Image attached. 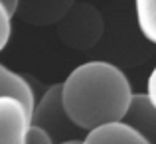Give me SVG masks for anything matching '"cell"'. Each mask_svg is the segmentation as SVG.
I'll use <instances>...</instances> for the list:
<instances>
[{"label":"cell","mask_w":156,"mask_h":144,"mask_svg":"<svg viewBox=\"0 0 156 144\" xmlns=\"http://www.w3.org/2000/svg\"><path fill=\"white\" fill-rule=\"evenodd\" d=\"M81 144H148V142L126 122L113 121L87 130L85 138H81Z\"/></svg>","instance_id":"cell-7"},{"label":"cell","mask_w":156,"mask_h":144,"mask_svg":"<svg viewBox=\"0 0 156 144\" xmlns=\"http://www.w3.org/2000/svg\"><path fill=\"white\" fill-rule=\"evenodd\" d=\"M0 97H12L26 109L28 121H30L32 107L36 103L34 91H32L30 83L24 79L22 75H18L16 71H12L10 67H6L4 63H0Z\"/></svg>","instance_id":"cell-8"},{"label":"cell","mask_w":156,"mask_h":144,"mask_svg":"<svg viewBox=\"0 0 156 144\" xmlns=\"http://www.w3.org/2000/svg\"><path fill=\"white\" fill-rule=\"evenodd\" d=\"M0 2H2L4 6H6V10L10 12L12 16L16 14V8H18V0H0Z\"/></svg>","instance_id":"cell-13"},{"label":"cell","mask_w":156,"mask_h":144,"mask_svg":"<svg viewBox=\"0 0 156 144\" xmlns=\"http://www.w3.org/2000/svg\"><path fill=\"white\" fill-rule=\"evenodd\" d=\"M133 89L117 65L109 61H85L61 83V103L69 121L79 130L121 121Z\"/></svg>","instance_id":"cell-1"},{"label":"cell","mask_w":156,"mask_h":144,"mask_svg":"<svg viewBox=\"0 0 156 144\" xmlns=\"http://www.w3.org/2000/svg\"><path fill=\"white\" fill-rule=\"evenodd\" d=\"M133 126L148 144H156V109L150 105L144 93H133L125 114L121 118Z\"/></svg>","instance_id":"cell-4"},{"label":"cell","mask_w":156,"mask_h":144,"mask_svg":"<svg viewBox=\"0 0 156 144\" xmlns=\"http://www.w3.org/2000/svg\"><path fill=\"white\" fill-rule=\"evenodd\" d=\"M57 144H81V138H69V140H63V142H57Z\"/></svg>","instance_id":"cell-14"},{"label":"cell","mask_w":156,"mask_h":144,"mask_svg":"<svg viewBox=\"0 0 156 144\" xmlns=\"http://www.w3.org/2000/svg\"><path fill=\"white\" fill-rule=\"evenodd\" d=\"M134 12L142 36L156 44V0H134Z\"/></svg>","instance_id":"cell-9"},{"label":"cell","mask_w":156,"mask_h":144,"mask_svg":"<svg viewBox=\"0 0 156 144\" xmlns=\"http://www.w3.org/2000/svg\"><path fill=\"white\" fill-rule=\"evenodd\" d=\"M10 36H12V14L0 2V51L10 42Z\"/></svg>","instance_id":"cell-10"},{"label":"cell","mask_w":156,"mask_h":144,"mask_svg":"<svg viewBox=\"0 0 156 144\" xmlns=\"http://www.w3.org/2000/svg\"><path fill=\"white\" fill-rule=\"evenodd\" d=\"M28 126V113L16 99L0 97V144H18Z\"/></svg>","instance_id":"cell-5"},{"label":"cell","mask_w":156,"mask_h":144,"mask_svg":"<svg viewBox=\"0 0 156 144\" xmlns=\"http://www.w3.org/2000/svg\"><path fill=\"white\" fill-rule=\"evenodd\" d=\"M22 144H53V142L40 126L28 125L26 132H24V136H22Z\"/></svg>","instance_id":"cell-11"},{"label":"cell","mask_w":156,"mask_h":144,"mask_svg":"<svg viewBox=\"0 0 156 144\" xmlns=\"http://www.w3.org/2000/svg\"><path fill=\"white\" fill-rule=\"evenodd\" d=\"M28 125H36L51 138L53 144L77 138V126L69 121L61 103V83H53L34 103Z\"/></svg>","instance_id":"cell-2"},{"label":"cell","mask_w":156,"mask_h":144,"mask_svg":"<svg viewBox=\"0 0 156 144\" xmlns=\"http://www.w3.org/2000/svg\"><path fill=\"white\" fill-rule=\"evenodd\" d=\"M59 22V38L71 47H89L101 38L103 22L93 6H69Z\"/></svg>","instance_id":"cell-3"},{"label":"cell","mask_w":156,"mask_h":144,"mask_svg":"<svg viewBox=\"0 0 156 144\" xmlns=\"http://www.w3.org/2000/svg\"><path fill=\"white\" fill-rule=\"evenodd\" d=\"M144 95L148 97L150 105L156 109V65H154L152 71H150L148 79H146V93H144Z\"/></svg>","instance_id":"cell-12"},{"label":"cell","mask_w":156,"mask_h":144,"mask_svg":"<svg viewBox=\"0 0 156 144\" xmlns=\"http://www.w3.org/2000/svg\"><path fill=\"white\" fill-rule=\"evenodd\" d=\"M18 144H22V140H20V142H18Z\"/></svg>","instance_id":"cell-15"},{"label":"cell","mask_w":156,"mask_h":144,"mask_svg":"<svg viewBox=\"0 0 156 144\" xmlns=\"http://www.w3.org/2000/svg\"><path fill=\"white\" fill-rule=\"evenodd\" d=\"M69 6H73V0H18L16 14H22L30 24L44 26L59 20Z\"/></svg>","instance_id":"cell-6"}]
</instances>
